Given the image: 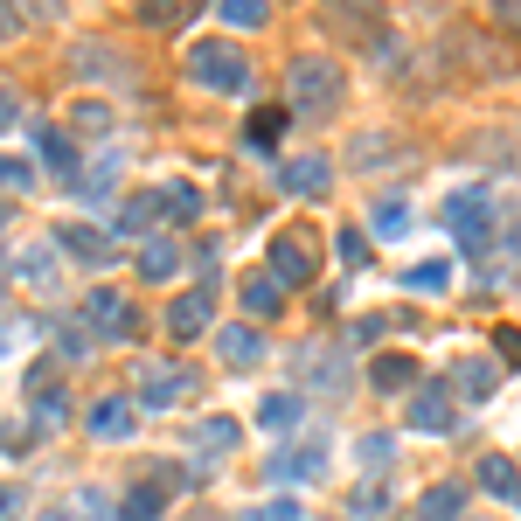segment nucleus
<instances>
[{
    "instance_id": "obj_37",
    "label": "nucleus",
    "mask_w": 521,
    "mask_h": 521,
    "mask_svg": "<svg viewBox=\"0 0 521 521\" xmlns=\"http://www.w3.org/2000/svg\"><path fill=\"white\" fill-rule=\"evenodd\" d=\"M278 126H285V112H258V119H251V139L264 146V139H278Z\"/></svg>"
},
{
    "instance_id": "obj_6",
    "label": "nucleus",
    "mask_w": 521,
    "mask_h": 521,
    "mask_svg": "<svg viewBox=\"0 0 521 521\" xmlns=\"http://www.w3.org/2000/svg\"><path fill=\"white\" fill-rule=\"evenodd\" d=\"M209 313H216V299H209V285H202V292H188V299L167 306V334H174V341H195V334L209 327Z\"/></svg>"
},
{
    "instance_id": "obj_20",
    "label": "nucleus",
    "mask_w": 521,
    "mask_h": 521,
    "mask_svg": "<svg viewBox=\"0 0 521 521\" xmlns=\"http://www.w3.org/2000/svg\"><path fill=\"white\" fill-rule=\"evenodd\" d=\"M459 390H466V403H487L494 396V362H480V355L459 362Z\"/></svg>"
},
{
    "instance_id": "obj_41",
    "label": "nucleus",
    "mask_w": 521,
    "mask_h": 521,
    "mask_svg": "<svg viewBox=\"0 0 521 521\" xmlns=\"http://www.w3.org/2000/svg\"><path fill=\"white\" fill-rule=\"evenodd\" d=\"M14 508H21V501H14V494H7V487H0V521L14 515Z\"/></svg>"
},
{
    "instance_id": "obj_40",
    "label": "nucleus",
    "mask_w": 521,
    "mask_h": 521,
    "mask_svg": "<svg viewBox=\"0 0 521 521\" xmlns=\"http://www.w3.org/2000/svg\"><path fill=\"white\" fill-rule=\"evenodd\" d=\"M14 119H21V105H14V91H0V132L14 126Z\"/></svg>"
},
{
    "instance_id": "obj_36",
    "label": "nucleus",
    "mask_w": 521,
    "mask_h": 521,
    "mask_svg": "<svg viewBox=\"0 0 521 521\" xmlns=\"http://www.w3.org/2000/svg\"><path fill=\"white\" fill-rule=\"evenodd\" d=\"M494 348H501V362H508V369H521V334H515V327H501V334H494Z\"/></svg>"
},
{
    "instance_id": "obj_21",
    "label": "nucleus",
    "mask_w": 521,
    "mask_h": 521,
    "mask_svg": "<svg viewBox=\"0 0 521 521\" xmlns=\"http://www.w3.org/2000/svg\"><path fill=\"white\" fill-rule=\"evenodd\" d=\"M369 383H376V390H410L417 369H410V355H383V362L369 369Z\"/></svg>"
},
{
    "instance_id": "obj_2",
    "label": "nucleus",
    "mask_w": 521,
    "mask_h": 521,
    "mask_svg": "<svg viewBox=\"0 0 521 521\" xmlns=\"http://www.w3.org/2000/svg\"><path fill=\"white\" fill-rule=\"evenodd\" d=\"M188 77L237 98V91H251V56H244L237 42H195V49H188Z\"/></svg>"
},
{
    "instance_id": "obj_39",
    "label": "nucleus",
    "mask_w": 521,
    "mask_h": 521,
    "mask_svg": "<svg viewBox=\"0 0 521 521\" xmlns=\"http://www.w3.org/2000/svg\"><path fill=\"white\" fill-rule=\"evenodd\" d=\"M14 35H21V14H14V7H0V42H14Z\"/></svg>"
},
{
    "instance_id": "obj_3",
    "label": "nucleus",
    "mask_w": 521,
    "mask_h": 521,
    "mask_svg": "<svg viewBox=\"0 0 521 521\" xmlns=\"http://www.w3.org/2000/svg\"><path fill=\"white\" fill-rule=\"evenodd\" d=\"M445 223H452L459 251H487V237H494V195H487V181H466V188L452 195Z\"/></svg>"
},
{
    "instance_id": "obj_32",
    "label": "nucleus",
    "mask_w": 521,
    "mask_h": 521,
    "mask_svg": "<svg viewBox=\"0 0 521 521\" xmlns=\"http://www.w3.org/2000/svg\"><path fill=\"white\" fill-rule=\"evenodd\" d=\"M445 278H452L445 264H417V271H410V292H445Z\"/></svg>"
},
{
    "instance_id": "obj_17",
    "label": "nucleus",
    "mask_w": 521,
    "mask_h": 521,
    "mask_svg": "<svg viewBox=\"0 0 521 521\" xmlns=\"http://www.w3.org/2000/svg\"><path fill=\"white\" fill-rule=\"evenodd\" d=\"M160 501H167V487L146 480V487H132V494H126V508H119L112 521H153V515H160Z\"/></svg>"
},
{
    "instance_id": "obj_11",
    "label": "nucleus",
    "mask_w": 521,
    "mask_h": 521,
    "mask_svg": "<svg viewBox=\"0 0 521 521\" xmlns=\"http://www.w3.org/2000/svg\"><path fill=\"white\" fill-rule=\"evenodd\" d=\"M327 181H334V167H327L320 153H299V160L285 167V188H299V195H327Z\"/></svg>"
},
{
    "instance_id": "obj_5",
    "label": "nucleus",
    "mask_w": 521,
    "mask_h": 521,
    "mask_svg": "<svg viewBox=\"0 0 521 521\" xmlns=\"http://www.w3.org/2000/svg\"><path fill=\"white\" fill-rule=\"evenodd\" d=\"M84 320L98 327V341H132V327H139V320H132V306L112 292V285H98V292L84 299Z\"/></svg>"
},
{
    "instance_id": "obj_27",
    "label": "nucleus",
    "mask_w": 521,
    "mask_h": 521,
    "mask_svg": "<svg viewBox=\"0 0 521 521\" xmlns=\"http://www.w3.org/2000/svg\"><path fill=\"white\" fill-rule=\"evenodd\" d=\"M216 14H223V21H230V28H264V21H271V14H264L258 0H223V7H216Z\"/></svg>"
},
{
    "instance_id": "obj_12",
    "label": "nucleus",
    "mask_w": 521,
    "mask_h": 521,
    "mask_svg": "<svg viewBox=\"0 0 521 521\" xmlns=\"http://www.w3.org/2000/svg\"><path fill=\"white\" fill-rule=\"evenodd\" d=\"M216 348H223V362H230V369H251V362L264 355L258 327H223V334H216Z\"/></svg>"
},
{
    "instance_id": "obj_22",
    "label": "nucleus",
    "mask_w": 521,
    "mask_h": 521,
    "mask_svg": "<svg viewBox=\"0 0 521 521\" xmlns=\"http://www.w3.org/2000/svg\"><path fill=\"white\" fill-rule=\"evenodd\" d=\"M70 63H77V77H112V49L105 42H77Z\"/></svg>"
},
{
    "instance_id": "obj_10",
    "label": "nucleus",
    "mask_w": 521,
    "mask_h": 521,
    "mask_svg": "<svg viewBox=\"0 0 521 521\" xmlns=\"http://www.w3.org/2000/svg\"><path fill=\"white\" fill-rule=\"evenodd\" d=\"M91 431L98 438H132V403L126 396H98L91 403Z\"/></svg>"
},
{
    "instance_id": "obj_16",
    "label": "nucleus",
    "mask_w": 521,
    "mask_h": 521,
    "mask_svg": "<svg viewBox=\"0 0 521 521\" xmlns=\"http://www.w3.org/2000/svg\"><path fill=\"white\" fill-rule=\"evenodd\" d=\"M320 473H327L320 452H278L271 459V480H320Z\"/></svg>"
},
{
    "instance_id": "obj_7",
    "label": "nucleus",
    "mask_w": 521,
    "mask_h": 521,
    "mask_svg": "<svg viewBox=\"0 0 521 521\" xmlns=\"http://www.w3.org/2000/svg\"><path fill=\"white\" fill-rule=\"evenodd\" d=\"M56 251H77L84 264H112V258H119V244L98 237L91 223H63V230H56Z\"/></svg>"
},
{
    "instance_id": "obj_1",
    "label": "nucleus",
    "mask_w": 521,
    "mask_h": 521,
    "mask_svg": "<svg viewBox=\"0 0 521 521\" xmlns=\"http://www.w3.org/2000/svg\"><path fill=\"white\" fill-rule=\"evenodd\" d=\"M285 98H292V119H334L341 112V98H348V77H341V63H327V56H292L285 63Z\"/></svg>"
},
{
    "instance_id": "obj_34",
    "label": "nucleus",
    "mask_w": 521,
    "mask_h": 521,
    "mask_svg": "<svg viewBox=\"0 0 521 521\" xmlns=\"http://www.w3.org/2000/svg\"><path fill=\"white\" fill-rule=\"evenodd\" d=\"M70 119H77V126H84V132H105V126H112V112H105V105H77Z\"/></svg>"
},
{
    "instance_id": "obj_4",
    "label": "nucleus",
    "mask_w": 521,
    "mask_h": 521,
    "mask_svg": "<svg viewBox=\"0 0 521 521\" xmlns=\"http://www.w3.org/2000/svg\"><path fill=\"white\" fill-rule=\"evenodd\" d=\"M188 396H195V369H181V362H146V369H139V403L174 410V403H188Z\"/></svg>"
},
{
    "instance_id": "obj_24",
    "label": "nucleus",
    "mask_w": 521,
    "mask_h": 521,
    "mask_svg": "<svg viewBox=\"0 0 521 521\" xmlns=\"http://www.w3.org/2000/svg\"><path fill=\"white\" fill-rule=\"evenodd\" d=\"M271 431H285V424H299V396L292 390H278V396H264V410H258Z\"/></svg>"
},
{
    "instance_id": "obj_19",
    "label": "nucleus",
    "mask_w": 521,
    "mask_h": 521,
    "mask_svg": "<svg viewBox=\"0 0 521 521\" xmlns=\"http://www.w3.org/2000/svg\"><path fill=\"white\" fill-rule=\"evenodd\" d=\"M244 306H251V313H278V306H285V292H278V278H271V271H258V278H244Z\"/></svg>"
},
{
    "instance_id": "obj_13",
    "label": "nucleus",
    "mask_w": 521,
    "mask_h": 521,
    "mask_svg": "<svg viewBox=\"0 0 521 521\" xmlns=\"http://www.w3.org/2000/svg\"><path fill=\"white\" fill-rule=\"evenodd\" d=\"M480 487H487V494H501V501H521V473H515V459L487 452V459H480Z\"/></svg>"
},
{
    "instance_id": "obj_8",
    "label": "nucleus",
    "mask_w": 521,
    "mask_h": 521,
    "mask_svg": "<svg viewBox=\"0 0 521 521\" xmlns=\"http://www.w3.org/2000/svg\"><path fill=\"white\" fill-rule=\"evenodd\" d=\"M271 278L306 285V278H313V244H306V237H278V244H271Z\"/></svg>"
},
{
    "instance_id": "obj_29",
    "label": "nucleus",
    "mask_w": 521,
    "mask_h": 521,
    "mask_svg": "<svg viewBox=\"0 0 521 521\" xmlns=\"http://www.w3.org/2000/svg\"><path fill=\"white\" fill-rule=\"evenodd\" d=\"M0 188H14V195H21V188H35V167H28V160H14V153H0Z\"/></svg>"
},
{
    "instance_id": "obj_26",
    "label": "nucleus",
    "mask_w": 521,
    "mask_h": 521,
    "mask_svg": "<svg viewBox=\"0 0 521 521\" xmlns=\"http://www.w3.org/2000/svg\"><path fill=\"white\" fill-rule=\"evenodd\" d=\"M160 209H174V216H181V223H188V216H195V209H202V195H195V188H188V181H167V188H160Z\"/></svg>"
},
{
    "instance_id": "obj_28",
    "label": "nucleus",
    "mask_w": 521,
    "mask_h": 521,
    "mask_svg": "<svg viewBox=\"0 0 521 521\" xmlns=\"http://www.w3.org/2000/svg\"><path fill=\"white\" fill-rule=\"evenodd\" d=\"M14 271H21L28 285H49V278H56V258H49V251H21V258H14Z\"/></svg>"
},
{
    "instance_id": "obj_35",
    "label": "nucleus",
    "mask_w": 521,
    "mask_h": 521,
    "mask_svg": "<svg viewBox=\"0 0 521 521\" xmlns=\"http://www.w3.org/2000/svg\"><path fill=\"white\" fill-rule=\"evenodd\" d=\"M35 417H42V424H63V396H56V390H35Z\"/></svg>"
},
{
    "instance_id": "obj_23",
    "label": "nucleus",
    "mask_w": 521,
    "mask_h": 521,
    "mask_svg": "<svg viewBox=\"0 0 521 521\" xmlns=\"http://www.w3.org/2000/svg\"><path fill=\"white\" fill-rule=\"evenodd\" d=\"M195 445H202V452H223V445H237V417H209V424H195Z\"/></svg>"
},
{
    "instance_id": "obj_33",
    "label": "nucleus",
    "mask_w": 521,
    "mask_h": 521,
    "mask_svg": "<svg viewBox=\"0 0 521 521\" xmlns=\"http://www.w3.org/2000/svg\"><path fill=\"white\" fill-rule=\"evenodd\" d=\"M362 466H390V438H383V431L362 438Z\"/></svg>"
},
{
    "instance_id": "obj_18",
    "label": "nucleus",
    "mask_w": 521,
    "mask_h": 521,
    "mask_svg": "<svg viewBox=\"0 0 521 521\" xmlns=\"http://www.w3.org/2000/svg\"><path fill=\"white\" fill-rule=\"evenodd\" d=\"M153 216H160V195H132L126 209H119V230L126 237H153Z\"/></svg>"
},
{
    "instance_id": "obj_15",
    "label": "nucleus",
    "mask_w": 521,
    "mask_h": 521,
    "mask_svg": "<svg viewBox=\"0 0 521 521\" xmlns=\"http://www.w3.org/2000/svg\"><path fill=\"white\" fill-rule=\"evenodd\" d=\"M459 508H466V487H431L417 501V521H459Z\"/></svg>"
},
{
    "instance_id": "obj_25",
    "label": "nucleus",
    "mask_w": 521,
    "mask_h": 521,
    "mask_svg": "<svg viewBox=\"0 0 521 521\" xmlns=\"http://www.w3.org/2000/svg\"><path fill=\"white\" fill-rule=\"evenodd\" d=\"M139 271H146V278H167V271H174V244H167V237H146V251H139Z\"/></svg>"
},
{
    "instance_id": "obj_30",
    "label": "nucleus",
    "mask_w": 521,
    "mask_h": 521,
    "mask_svg": "<svg viewBox=\"0 0 521 521\" xmlns=\"http://www.w3.org/2000/svg\"><path fill=\"white\" fill-rule=\"evenodd\" d=\"M42 153H49V167H63V174L77 167V146H70L63 132H42Z\"/></svg>"
},
{
    "instance_id": "obj_14",
    "label": "nucleus",
    "mask_w": 521,
    "mask_h": 521,
    "mask_svg": "<svg viewBox=\"0 0 521 521\" xmlns=\"http://www.w3.org/2000/svg\"><path fill=\"white\" fill-rule=\"evenodd\" d=\"M369 223H376V237H410V202H403V195H383V202L369 209Z\"/></svg>"
},
{
    "instance_id": "obj_9",
    "label": "nucleus",
    "mask_w": 521,
    "mask_h": 521,
    "mask_svg": "<svg viewBox=\"0 0 521 521\" xmlns=\"http://www.w3.org/2000/svg\"><path fill=\"white\" fill-rule=\"evenodd\" d=\"M403 424H410V431H452V396L445 390H417Z\"/></svg>"
},
{
    "instance_id": "obj_42",
    "label": "nucleus",
    "mask_w": 521,
    "mask_h": 521,
    "mask_svg": "<svg viewBox=\"0 0 521 521\" xmlns=\"http://www.w3.org/2000/svg\"><path fill=\"white\" fill-rule=\"evenodd\" d=\"M91 521H112V515H91Z\"/></svg>"
},
{
    "instance_id": "obj_38",
    "label": "nucleus",
    "mask_w": 521,
    "mask_h": 521,
    "mask_svg": "<svg viewBox=\"0 0 521 521\" xmlns=\"http://www.w3.org/2000/svg\"><path fill=\"white\" fill-rule=\"evenodd\" d=\"M258 521H306L292 501H271V508H258Z\"/></svg>"
},
{
    "instance_id": "obj_31",
    "label": "nucleus",
    "mask_w": 521,
    "mask_h": 521,
    "mask_svg": "<svg viewBox=\"0 0 521 521\" xmlns=\"http://www.w3.org/2000/svg\"><path fill=\"white\" fill-rule=\"evenodd\" d=\"M334 251H341V264H369V237H362V230H341Z\"/></svg>"
}]
</instances>
